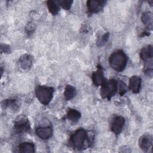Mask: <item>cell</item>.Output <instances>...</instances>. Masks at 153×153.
Masks as SVG:
<instances>
[{
	"mask_svg": "<svg viewBox=\"0 0 153 153\" xmlns=\"http://www.w3.org/2000/svg\"><path fill=\"white\" fill-rule=\"evenodd\" d=\"M127 62V56L122 50H117L114 52L109 59V65L117 72L123 71L126 66Z\"/></svg>",
	"mask_w": 153,
	"mask_h": 153,
	"instance_id": "1",
	"label": "cell"
},
{
	"mask_svg": "<svg viewBox=\"0 0 153 153\" xmlns=\"http://www.w3.org/2000/svg\"><path fill=\"white\" fill-rule=\"evenodd\" d=\"M85 141L88 144V133L83 128H79L71 135L69 143L74 149H81Z\"/></svg>",
	"mask_w": 153,
	"mask_h": 153,
	"instance_id": "2",
	"label": "cell"
},
{
	"mask_svg": "<svg viewBox=\"0 0 153 153\" xmlns=\"http://www.w3.org/2000/svg\"><path fill=\"white\" fill-rule=\"evenodd\" d=\"M54 89L51 87L38 85L35 89V95L38 100L44 105H48L53 97Z\"/></svg>",
	"mask_w": 153,
	"mask_h": 153,
	"instance_id": "3",
	"label": "cell"
},
{
	"mask_svg": "<svg viewBox=\"0 0 153 153\" xmlns=\"http://www.w3.org/2000/svg\"><path fill=\"white\" fill-rule=\"evenodd\" d=\"M118 89V82L117 80L111 79L109 81L105 80L104 83L101 85L100 96L103 99H107L110 100L115 95Z\"/></svg>",
	"mask_w": 153,
	"mask_h": 153,
	"instance_id": "4",
	"label": "cell"
},
{
	"mask_svg": "<svg viewBox=\"0 0 153 153\" xmlns=\"http://www.w3.org/2000/svg\"><path fill=\"white\" fill-rule=\"evenodd\" d=\"M14 130L17 133H24L30 130V124L27 118L23 116L19 117L15 121Z\"/></svg>",
	"mask_w": 153,
	"mask_h": 153,
	"instance_id": "5",
	"label": "cell"
},
{
	"mask_svg": "<svg viewBox=\"0 0 153 153\" xmlns=\"http://www.w3.org/2000/svg\"><path fill=\"white\" fill-rule=\"evenodd\" d=\"M105 1L90 0L87 2V5L89 13H97L100 11L106 4Z\"/></svg>",
	"mask_w": 153,
	"mask_h": 153,
	"instance_id": "6",
	"label": "cell"
},
{
	"mask_svg": "<svg viewBox=\"0 0 153 153\" xmlns=\"http://www.w3.org/2000/svg\"><path fill=\"white\" fill-rule=\"evenodd\" d=\"M124 124L125 119L123 117L117 116L114 119L111 124V130L114 133L118 135L121 132Z\"/></svg>",
	"mask_w": 153,
	"mask_h": 153,
	"instance_id": "7",
	"label": "cell"
},
{
	"mask_svg": "<svg viewBox=\"0 0 153 153\" xmlns=\"http://www.w3.org/2000/svg\"><path fill=\"white\" fill-rule=\"evenodd\" d=\"M139 145L141 149L145 152H148L152 148V137L149 134L142 136L139 140Z\"/></svg>",
	"mask_w": 153,
	"mask_h": 153,
	"instance_id": "8",
	"label": "cell"
},
{
	"mask_svg": "<svg viewBox=\"0 0 153 153\" xmlns=\"http://www.w3.org/2000/svg\"><path fill=\"white\" fill-rule=\"evenodd\" d=\"M91 78L94 85L97 87L101 86L104 83L106 79L104 78L103 71L101 66L97 67V70L93 73Z\"/></svg>",
	"mask_w": 153,
	"mask_h": 153,
	"instance_id": "9",
	"label": "cell"
},
{
	"mask_svg": "<svg viewBox=\"0 0 153 153\" xmlns=\"http://www.w3.org/2000/svg\"><path fill=\"white\" fill-rule=\"evenodd\" d=\"M36 134L41 139H48L53 134V130L50 127H41L36 129Z\"/></svg>",
	"mask_w": 153,
	"mask_h": 153,
	"instance_id": "10",
	"label": "cell"
},
{
	"mask_svg": "<svg viewBox=\"0 0 153 153\" xmlns=\"http://www.w3.org/2000/svg\"><path fill=\"white\" fill-rule=\"evenodd\" d=\"M141 87V79L138 76H132L129 79L128 88L134 93L139 92Z\"/></svg>",
	"mask_w": 153,
	"mask_h": 153,
	"instance_id": "11",
	"label": "cell"
},
{
	"mask_svg": "<svg viewBox=\"0 0 153 153\" xmlns=\"http://www.w3.org/2000/svg\"><path fill=\"white\" fill-rule=\"evenodd\" d=\"M20 67L23 70L29 69L32 65V57L29 54H24L22 56L19 61Z\"/></svg>",
	"mask_w": 153,
	"mask_h": 153,
	"instance_id": "12",
	"label": "cell"
},
{
	"mask_svg": "<svg viewBox=\"0 0 153 153\" xmlns=\"http://www.w3.org/2000/svg\"><path fill=\"white\" fill-rule=\"evenodd\" d=\"M153 56V50L152 45H148L144 47L140 51V58L145 61L150 60L152 58Z\"/></svg>",
	"mask_w": 153,
	"mask_h": 153,
	"instance_id": "13",
	"label": "cell"
},
{
	"mask_svg": "<svg viewBox=\"0 0 153 153\" xmlns=\"http://www.w3.org/2000/svg\"><path fill=\"white\" fill-rule=\"evenodd\" d=\"M66 117L72 124H76L81 118V113L75 109H71L68 110Z\"/></svg>",
	"mask_w": 153,
	"mask_h": 153,
	"instance_id": "14",
	"label": "cell"
},
{
	"mask_svg": "<svg viewBox=\"0 0 153 153\" xmlns=\"http://www.w3.org/2000/svg\"><path fill=\"white\" fill-rule=\"evenodd\" d=\"M142 23L146 26V28L149 30L152 29V14L149 11L145 12L141 16Z\"/></svg>",
	"mask_w": 153,
	"mask_h": 153,
	"instance_id": "15",
	"label": "cell"
},
{
	"mask_svg": "<svg viewBox=\"0 0 153 153\" xmlns=\"http://www.w3.org/2000/svg\"><path fill=\"white\" fill-rule=\"evenodd\" d=\"M18 151L20 152H33L35 145L31 142H23L19 145Z\"/></svg>",
	"mask_w": 153,
	"mask_h": 153,
	"instance_id": "16",
	"label": "cell"
},
{
	"mask_svg": "<svg viewBox=\"0 0 153 153\" xmlns=\"http://www.w3.org/2000/svg\"><path fill=\"white\" fill-rule=\"evenodd\" d=\"M76 94V90L75 88L71 85H68L66 86L65 91H64V96L65 99L68 100L72 99Z\"/></svg>",
	"mask_w": 153,
	"mask_h": 153,
	"instance_id": "17",
	"label": "cell"
},
{
	"mask_svg": "<svg viewBox=\"0 0 153 153\" xmlns=\"http://www.w3.org/2000/svg\"><path fill=\"white\" fill-rule=\"evenodd\" d=\"M47 5L49 11L54 16L57 15L60 10L59 5L57 1H47Z\"/></svg>",
	"mask_w": 153,
	"mask_h": 153,
	"instance_id": "18",
	"label": "cell"
},
{
	"mask_svg": "<svg viewBox=\"0 0 153 153\" xmlns=\"http://www.w3.org/2000/svg\"><path fill=\"white\" fill-rule=\"evenodd\" d=\"M109 37V32L105 33L103 35H102L101 37L98 38V39L97 40V42H96L97 45L99 47H101L103 46L106 44V42L108 41Z\"/></svg>",
	"mask_w": 153,
	"mask_h": 153,
	"instance_id": "19",
	"label": "cell"
},
{
	"mask_svg": "<svg viewBox=\"0 0 153 153\" xmlns=\"http://www.w3.org/2000/svg\"><path fill=\"white\" fill-rule=\"evenodd\" d=\"M3 105L5 107H10L14 109H16L18 108L17 101L15 99L4 100L3 101Z\"/></svg>",
	"mask_w": 153,
	"mask_h": 153,
	"instance_id": "20",
	"label": "cell"
},
{
	"mask_svg": "<svg viewBox=\"0 0 153 153\" xmlns=\"http://www.w3.org/2000/svg\"><path fill=\"white\" fill-rule=\"evenodd\" d=\"M57 2L59 5L62 7L63 9L69 10L71 7L73 1L70 0H58L57 1Z\"/></svg>",
	"mask_w": 153,
	"mask_h": 153,
	"instance_id": "21",
	"label": "cell"
},
{
	"mask_svg": "<svg viewBox=\"0 0 153 153\" xmlns=\"http://www.w3.org/2000/svg\"><path fill=\"white\" fill-rule=\"evenodd\" d=\"M152 60H148L146 61V63L145 65V73L148 75L149 76H152Z\"/></svg>",
	"mask_w": 153,
	"mask_h": 153,
	"instance_id": "22",
	"label": "cell"
},
{
	"mask_svg": "<svg viewBox=\"0 0 153 153\" xmlns=\"http://www.w3.org/2000/svg\"><path fill=\"white\" fill-rule=\"evenodd\" d=\"M118 87L120 95L121 96H123L127 91V86L126 84L122 81H120L118 83Z\"/></svg>",
	"mask_w": 153,
	"mask_h": 153,
	"instance_id": "23",
	"label": "cell"
},
{
	"mask_svg": "<svg viewBox=\"0 0 153 153\" xmlns=\"http://www.w3.org/2000/svg\"><path fill=\"white\" fill-rule=\"evenodd\" d=\"M1 50L2 52L9 53L10 52V47L7 44H1Z\"/></svg>",
	"mask_w": 153,
	"mask_h": 153,
	"instance_id": "24",
	"label": "cell"
},
{
	"mask_svg": "<svg viewBox=\"0 0 153 153\" xmlns=\"http://www.w3.org/2000/svg\"><path fill=\"white\" fill-rule=\"evenodd\" d=\"M34 27H33V25L32 24H29L28 25V27H26V30L27 31V33H31L33 31Z\"/></svg>",
	"mask_w": 153,
	"mask_h": 153,
	"instance_id": "25",
	"label": "cell"
},
{
	"mask_svg": "<svg viewBox=\"0 0 153 153\" xmlns=\"http://www.w3.org/2000/svg\"><path fill=\"white\" fill-rule=\"evenodd\" d=\"M152 2H153V1H148V3H149V4H151V5H152Z\"/></svg>",
	"mask_w": 153,
	"mask_h": 153,
	"instance_id": "26",
	"label": "cell"
}]
</instances>
